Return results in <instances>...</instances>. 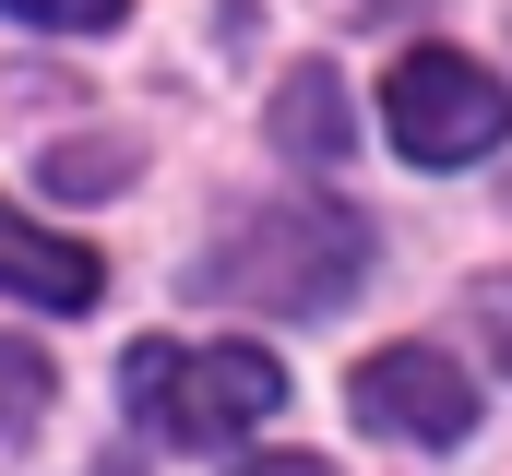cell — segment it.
Wrapping results in <instances>:
<instances>
[{
    "label": "cell",
    "instance_id": "obj_1",
    "mask_svg": "<svg viewBox=\"0 0 512 476\" xmlns=\"http://www.w3.org/2000/svg\"><path fill=\"white\" fill-rule=\"evenodd\" d=\"M370 274V227L346 215V203H262L239 227L215 238V262H203V286L215 298H251V310H334L346 286Z\"/></svg>",
    "mask_w": 512,
    "mask_h": 476
},
{
    "label": "cell",
    "instance_id": "obj_2",
    "mask_svg": "<svg viewBox=\"0 0 512 476\" xmlns=\"http://www.w3.org/2000/svg\"><path fill=\"white\" fill-rule=\"evenodd\" d=\"M120 405L179 441V453H227L239 429H262L286 405V369L262 346H131L120 357Z\"/></svg>",
    "mask_w": 512,
    "mask_h": 476
},
{
    "label": "cell",
    "instance_id": "obj_3",
    "mask_svg": "<svg viewBox=\"0 0 512 476\" xmlns=\"http://www.w3.org/2000/svg\"><path fill=\"white\" fill-rule=\"evenodd\" d=\"M382 131H393V155H417V167H477L512 131V84L477 72L465 48H405L382 72Z\"/></svg>",
    "mask_w": 512,
    "mask_h": 476
},
{
    "label": "cell",
    "instance_id": "obj_4",
    "mask_svg": "<svg viewBox=\"0 0 512 476\" xmlns=\"http://www.w3.org/2000/svg\"><path fill=\"white\" fill-rule=\"evenodd\" d=\"M346 405H358V429L417 441V453H453L477 429V381H465V357H441V346H382L346 381Z\"/></svg>",
    "mask_w": 512,
    "mask_h": 476
},
{
    "label": "cell",
    "instance_id": "obj_5",
    "mask_svg": "<svg viewBox=\"0 0 512 476\" xmlns=\"http://www.w3.org/2000/svg\"><path fill=\"white\" fill-rule=\"evenodd\" d=\"M96 286H108V262H96L84 238H48L36 215H12V203H0V298H36V310H96Z\"/></svg>",
    "mask_w": 512,
    "mask_h": 476
},
{
    "label": "cell",
    "instance_id": "obj_6",
    "mask_svg": "<svg viewBox=\"0 0 512 476\" xmlns=\"http://www.w3.org/2000/svg\"><path fill=\"white\" fill-rule=\"evenodd\" d=\"M274 143L298 155V167H334L346 155V84L310 60V72H286V96H274Z\"/></svg>",
    "mask_w": 512,
    "mask_h": 476
},
{
    "label": "cell",
    "instance_id": "obj_7",
    "mask_svg": "<svg viewBox=\"0 0 512 476\" xmlns=\"http://www.w3.org/2000/svg\"><path fill=\"white\" fill-rule=\"evenodd\" d=\"M48 393H60V381H48V357L0 334V441H12V429H36V417H48Z\"/></svg>",
    "mask_w": 512,
    "mask_h": 476
},
{
    "label": "cell",
    "instance_id": "obj_8",
    "mask_svg": "<svg viewBox=\"0 0 512 476\" xmlns=\"http://www.w3.org/2000/svg\"><path fill=\"white\" fill-rule=\"evenodd\" d=\"M131 155H108V143H72V155H48V191H120Z\"/></svg>",
    "mask_w": 512,
    "mask_h": 476
},
{
    "label": "cell",
    "instance_id": "obj_9",
    "mask_svg": "<svg viewBox=\"0 0 512 476\" xmlns=\"http://www.w3.org/2000/svg\"><path fill=\"white\" fill-rule=\"evenodd\" d=\"M0 12H24V24H60V36H96V24H120L131 0H0Z\"/></svg>",
    "mask_w": 512,
    "mask_h": 476
},
{
    "label": "cell",
    "instance_id": "obj_10",
    "mask_svg": "<svg viewBox=\"0 0 512 476\" xmlns=\"http://www.w3.org/2000/svg\"><path fill=\"white\" fill-rule=\"evenodd\" d=\"M477 322H489V357H501V369H512V274H501V286H489V298H477Z\"/></svg>",
    "mask_w": 512,
    "mask_h": 476
},
{
    "label": "cell",
    "instance_id": "obj_11",
    "mask_svg": "<svg viewBox=\"0 0 512 476\" xmlns=\"http://www.w3.org/2000/svg\"><path fill=\"white\" fill-rule=\"evenodd\" d=\"M251 476H334L322 453H274V465H251Z\"/></svg>",
    "mask_w": 512,
    "mask_h": 476
}]
</instances>
